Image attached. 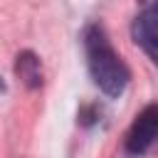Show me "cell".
Returning a JSON list of instances; mask_svg holds the SVG:
<instances>
[{
	"instance_id": "1",
	"label": "cell",
	"mask_w": 158,
	"mask_h": 158,
	"mask_svg": "<svg viewBox=\"0 0 158 158\" xmlns=\"http://www.w3.org/2000/svg\"><path fill=\"white\" fill-rule=\"evenodd\" d=\"M84 52H86V67L94 84L106 96H121L123 89L128 86L131 72L126 62L118 57V52L111 47L101 25H89L84 30Z\"/></svg>"
},
{
	"instance_id": "4",
	"label": "cell",
	"mask_w": 158,
	"mask_h": 158,
	"mask_svg": "<svg viewBox=\"0 0 158 158\" xmlns=\"http://www.w3.org/2000/svg\"><path fill=\"white\" fill-rule=\"evenodd\" d=\"M15 72L17 77L30 86V89H37L42 84V69H40V59L32 54V52H22L17 54V62H15Z\"/></svg>"
},
{
	"instance_id": "3",
	"label": "cell",
	"mask_w": 158,
	"mask_h": 158,
	"mask_svg": "<svg viewBox=\"0 0 158 158\" xmlns=\"http://www.w3.org/2000/svg\"><path fill=\"white\" fill-rule=\"evenodd\" d=\"M156 5H148L136 20H133V42L148 54L151 62H158V32H156Z\"/></svg>"
},
{
	"instance_id": "2",
	"label": "cell",
	"mask_w": 158,
	"mask_h": 158,
	"mask_svg": "<svg viewBox=\"0 0 158 158\" xmlns=\"http://www.w3.org/2000/svg\"><path fill=\"white\" fill-rule=\"evenodd\" d=\"M156 133H158V106L148 104L133 118V123H131V128L126 133V151L133 153V156H143L153 146Z\"/></svg>"
}]
</instances>
